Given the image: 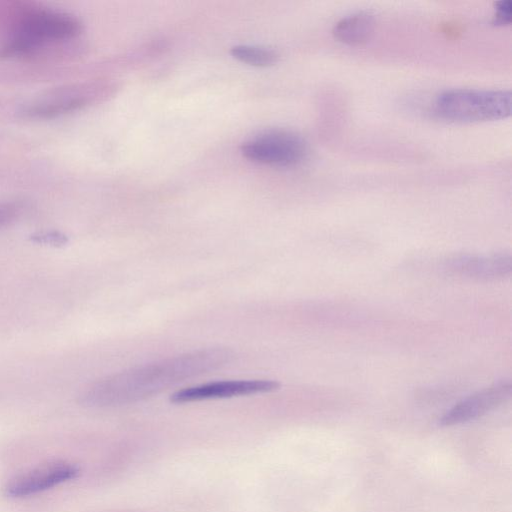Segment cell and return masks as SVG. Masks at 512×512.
<instances>
[{
    "mask_svg": "<svg viewBox=\"0 0 512 512\" xmlns=\"http://www.w3.org/2000/svg\"><path fill=\"white\" fill-rule=\"evenodd\" d=\"M233 357L228 348L213 347L172 356L107 376L87 387L80 402L109 407L136 402L187 379L216 370Z\"/></svg>",
    "mask_w": 512,
    "mask_h": 512,
    "instance_id": "6da1fadb",
    "label": "cell"
},
{
    "mask_svg": "<svg viewBox=\"0 0 512 512\" xmlns=\"http://www.w3.org/2000/svg\"><path fill=\"white\" fill-rule=\"evenodd\" d=\"M0 22L6 38L0 57L30 54L45 45L78 36L81 22L73 15L31 2H8L0 7Z\"/></svg>",
    "mask_w": 512,
    "mask_h": 512,
    "instance_id": "7a4b0ae2",
    "label": "cell"
},
{
    "mask_svg": "<svg viewBox=\"0 0 512 512\" xmlns=\"http://www.w3.org/2000/svg\"><path fill=\"white\" fill-rule=\"evenodd\" d=\"M511 106L509 90L459 88L440 93L433 111L446 121L474 123L507 118Z\"/></svg>",
    "mask_w": 512,
    "mask_h": 512,
    "instance_id": "3957f363",
    "label": "cell"
},
{
    "mask_svg": "<svg viewBox=\"0 0 512 512\" xmlns=\"http://www.w3.org/2000/svg\"><path fill=\"white\" fill-rule=\"evenodd\" d=\"M241 153L245 158L258 163L293 166L305 159L307 145L295 133L275 130L243 143Z\"/></svg>",
    "mask_w": 512,
    "mask_h": 512,
    "instance_id": "277c9868",
    "label": "cell"
},
{
    "mask_svg": "<svg viewBox=\"0 0 512 512\" xmlns=\"http://www.w3.org/2000/svg\"><path fill=\"white\" fill-rule=\"evenodd\" d=\"M80 468L65 460L40 464L11 477L3 487L8 498L19 499L37 495L75 479Z\"/></svg>",
    "mask_w": 512,
    "mask_h": 512,
    "instance_id": "5b68a950",
    "label": "cell"
},
{
    "mask_svg": "<svg viewBox=\"0 0 512 512\" xmlns=\"http://www.w3.org/2000/svg\"><path fill=\"white\" fill-rule=\"evenodd\" d=\"M280 388V383L271 379H239L214 381L175 391L170 402L184 404L209 399L231 398L272 392Z\"/></svg>",
    "mask_w": 512,
    "mask_h": 512,
    "instance_id": "8992f818",
    "label": "cell"
},
{
    "mask_svg": "<svg viewBox=\"0 0 512 512\" xmlns=\"http://www.w3.org/2000/svg\"><path fill=\"white\" fill-rule=\"evenodd\" d=\"M510 382L485 388L454 405L440 419L442 426H452L477 419L500 406L511 397Z\"/></svg>",
    "mask_w": 512,
    "mask_h": 512,
    "instance_id": "52a82bcc",
    "label": "cell"
},
{
    "mask_svg": "<svg viewBox=\"0 0 512 512\" xmlns=\"http://www.w3.org/2000/svg\"><path fill=\"white\" fill-rule=\"evenodd\" d=\"M450 266L462 275L475 279L491 280L510 274L512 258L506 253L490 256H460L453 259Z\"/></svg>",
    "mask_w": 512,
    "mask_h": 512,
    "instance_id": "ba28073f",
    "label": "cell"
},
{
    "mask_svg": "<svg viewBox=\"0 0 512 512\" xmlns=\"http://www.w3.org/2000/svg\"><path fill=\"white\" fill-rule=\"evenodd\" d=\"M375 28V18L369 12H357L343 17L334 28V37L348 45H361L367 42Z\"/></svg>",
    "mask_w": 512,
    "mask_h": 512,
    "instance_id": "9c48e42d",
    "label": "cell"
},
{
    "mask_svg": "<svg viewBox=\"0 0 512 512\" xmlns=\"http://www.w3.org/2000/svg\"><path fill=\"white\" fill-rule=\"evenodd\" d=\"M86 100L79 95H62L31 107L27 113L34 118H52L64 113L74 111L83 105Z\"/></svg>",
    "mask_w": 512,
    "mask_h": 512,
    "instance_id": "30bf717a",
    "label": "cell"
},
{
    "mask_svg": "<svg viewBox=\"0 0 512 512\" xmlns=\"http://www.w3.org/2000/svg\"><path fill=\"white\" fill-rule=\"evenodd\" d=\"M231 54L243 63L258 67L270 66L278 60L274 50L251 45H236L232 47Z\"/></svg>",
    "mask_w": 512,
    "mask_h": 512,
    "instance_id": "8fae6325",
    "label": "cell"
},
{
    "mask_svg": "<svg viewBox=\"0 0 512 512\" xmlns=\"http://www.w3.org/2000/svg\"><path fill=\"white\" fill-rule=\"evenodd\" d=\"M512 5L510 1H500L496 4L495 19L497 23L506 24L511 21Z\"/></svg>",
    "mask_w": 512,
    "mask_h": 512,
    "instance_id": "7c38bea8",
    "label": "cell"
},
{
    "mask_svg": "<svg viewBox=\"0 0 512 512\" xmlns=\"http://www.w3.org/2000/svg\"><path fill=\"white\" fill-rule=\"evenodd\" d=\"M15 216V210L8 205H0V226L10 222Z\"/></svg>",
    "mask_w": 512,
    "mask_h": 512,
    "instance_id": "4fadbf2b",
    "label": "cell"
}]
</instances>
